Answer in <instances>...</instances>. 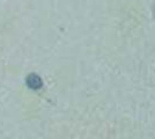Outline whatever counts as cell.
I'll list each match as a JSON object with an SVG mask.
<instances>
[{
    "mask_svg": "<svg viewBox=\"0 0 155 139\" xmlns=\"http://www.w3.org/2000/svg\"><path fill=\"white\" fill-rule=\"evenodd\" d=\"M27 85L30 89H34V91H37V89H41L42 86H43V81L41 79V77L35 74V73H31L27 77Z\"/></svg>",
    "mask_w": 155,
    "mask_h": 139,
    "instance_id": "1",
    "label": "cell"
}]
</instances>
